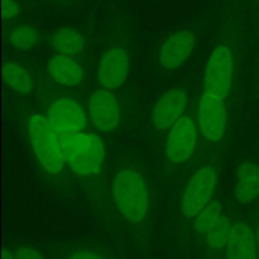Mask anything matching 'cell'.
<instances>
[{"label":"cell","mask_w":259,"mask_h":259,"mask_svg":"<svg viewBox=\"0 0 259 259\" xmlns=\"http://www.w3.org/2000/svg\"><path fill=\"white\" fill-rule=\"evenodd\" d=\"M187 105L186 94L180 89H172L159 98L152 111V120L159 131L174 126V124L184 116Z\"/></svg>","instance_id":"obj_7"},{"label":"cell","mask_w":259,"mask_h":259,"mask_svg":"<svg viewBox=\"0 0 259 259\" xmlns=\"http://www.w3.org/2000/svg\"><path fill=\"white\" fill-rule=\"evenodd\" d=\"M238 181L235 186V195L239 202L248 204L259 196V167L257 164L243 163L238 168Z\"/></svg>","instance_id":"obj_14"},{"label":"cell","mask_w":259,"mask_h":259,"mask_svg":"<svg viewBox=\"0 0 259 259\" xmlns=\"http://www.w3.org/2000/svg\"><path fill=\"white\" fill-rule=\"evenodd\" d=\"M227 259H258L257 239L245 223H234L227 244Z\"/></svg>","instance_id":"obj_11"},{"label":"cell","mask_w":259,"mask_h":259,"mask_svg":"<svg viewBox=\"0 0 259 259\" xmlns=\"http://www.w3.org/2000/svg\"><path fill=\"white\" fill-rule=\"evenodd\" d=\"M90 146L85 151L73 154L68 161L71 169L82 176H94L99 174L105 157V149L101 139L96 134H90Z\"/></svg>","instance_id":"obj_13"},{"label":"cell","mask_w":259,"mask_h":259,"mask_svg":"<svg viewBox=\"0 0 259 259\" xmlns=\"http://www.w3.org/2000/svg\"><path fill=\"white\" fill-rule=\"evenodd\" d=\"M255 239H257V245H258V250H259V224L257 228V234H255Z\"/></svg>","instance_id":"obj_26"},{"label":"cell","mask_w":259,"mask_h":259,"mask_svg":"<svg viewBox=\"0 0 259 259\" xmlns=\"http://www.w3.org/2000/svg\"><path fill=\"white\" fill-rule=\"evenodd\" d=\"M48 120L55 131L81 132L86 125L83 110L70 99L55 101L48 111Z\"/></svg>","instance_id":"obj_10"},{"label":"cell","mask_w":259,"mask_h":259,"mask_svg":"<svg viewBox=\"0 0 259 259\" xmlns=\"http://www.w3.org/2000/svg\"><path fill=\"white\" fill-rule=\"evenodd\" d=\"M91 120L100 132L114 131L119 123V106L115 96L108 90H98L90 99Z\"/></svg>","instance_id":"obj_9"},{"label":"cell","mask_w":259,"mask_h":259,"mask_svg":"<svg viewBox=\"0 0 259 259\" xmlns=\"http://www.w3.org/2000/svg\"><path fill=\"white\" fill-rule=\"evenodd\" d=\"M113 197L116 207L129 222L139 223L148 210V192L141 175L134 169H123L113 181Z\"/></svg>","instance_id":"obj_1"},{"label":"cell","mask_w":259,"mask_h":259,"mask_svg":"<svg viewBox=\"0 0 259 259\" xmlns=\"http://www.w3.org/2000/svg\"><path fill=\"white\" fill-rule=\"evenodd\" d=\"M19 13V7L14 0H3V17L5 19L15 17Z\"/></svg>","instance_id":"obj_23"},{"label":"cell","mask_w":259,"mask_h":259,"mask_svg":"<svg viewBox=\"0 0 259 259\" xmlns=\"http://www.w3.org/2000/svg\"><path fill=\"white\" fill-rule=\"evenodd\" d=\"M222 217V205L218 201H210L195 219V230L199 234H206Z\"/></svg>","instance_id":"obj_20"},{"label":"cell","mask_w":259,"mask_h":259,"mask_svg":"<svg viewBox=\"0 0 259 259\" xmlns=\"http://www.w3.org/2000/svg\"><path fill=\"white\" fill-rule=\"evenodd\" d=\"M48 71L57 82L66 86H75L81 82L83 72L80 66L67 56H56L48 63Z\"/></svg>","instance_id":"obj_15"},{"label":"cell","mask_w":259,"mask_h":259,"mask_svg":"<svg viewBox=\"0 0 259 259\" xmlns=\"http://www.w3.org/2000/svg\"><path fill=\"white\" fill-rule=\"evenodd\" d=\"M195 46L194 35L190 32H180L167 39L159 53L161 65L166 70H175L186 61Z\"/></svg>","instance_id":"obj_12"},{"label":"cell","mask_w":259,"mask_h":259,"mask_svg":"<svg viewBox=\"0 0 259 259\" xmlns=\"http://www.w3.org/2000/svg\"><path fill=\"white\" fill-rule=\"evenodd\" d=\"M17 259H45L38 250L29 247H22L15 252Z\"/></svg>","instance_id":"obj_22"},{"label":"cell","mask_w":259,"mask_h":259,"mask_svg":"<svg viewBox=\"0 0 259 259\" xmlns=\"http://www.w3.org/2000/svg\"><path fill=\"white\" fill-rule=\"evenodd\" d=\"M197 118L200 131L205 138L211 142L223 138L227 128V109L223 99L207 93L204 94L199 104Z\"/></svg>","instance_id":"obj_5"},{"label":"cell","mask_w":259,"mask_h":259,"mask_svg":"<svg viewBox=\"0 0 259 259\" xmlns=\"http://www.w3.org/2000/svg\"><path fill=\"white\" fill-rule=\"evenodd\" d=\"M197 132L194 120L182 116L172 126L166 146L167 158L172 163H184L191 157L196 144Z\"/></svg>","instance_id":"obj_6"},{"label":"cell","mask_w":259,"mask_h":259,"mask_svg":"<svg viewBox=\"0 0 259 259\" xmlns=\"http://www.w3.org/2000/svg\"><path fill=\"white\" fill-rule=\"evenodd\" d=\"M233 224L227 217H220L217 224L206 233V243L211 249H223L229 242Z\"/></svg>","instance_id":"obj_19"},{"label":"cell","mask_w":259,"mask_h":259,"mask_svg":"<svg viewBox=\"0 0 259 259\" xmlns=\"http://www.w3.org/2000/svg\"><path fill=\"white\" fill-rule=\"evenodd\" d=\"M37 40V33L30 27H20L13 30L10 34V42L19 50H28Z\"/></svg>","instance_id":"obj_21"},{"label":"cell","mask_w":259,"mask_h":259,"mask_svg":"<svg viewBox=\"0 0 259 259\" xmlns=\"http://www.w3.org/2000/svg\"><path fill=\"white\" fill-rule=\"evenodd\" d=\"M3 259H17V257H15V253H13L12 250L4 249L3 250Z\"/></svg>","instance_id":"obj_25"},{"label":"cell","mask_w":259,"mask_h":259,"mask_svg":"<svg viewBox=\"0 0 259 259\" xmlns=\"http://www.w3.org/2000/svg\"><path fill=\"white\" fill-rule=\"evenodd\" d=\"M234 61L230 50L225 46L211 53L205 72V90L210 95L225 99L230 91Z\"/></svg>","instance_id":"obj_4"},{"label":"cell","mask_w":259,"mask_h":259,"mask_svg":"<svg viewBox=\"0 0 259 259\" xmlns=\"http://www.w3.org/2000/svg\"><path fill=\"white\" fill-rule=\"evenodd\" d=\"M53 46L62 56H73L82 51L83 39L75 29L63 28L53 37Z\"/></svg>","instance_id":"obj_17"},{"label":"cell","mask_w":259,"mask_h":259,"mask_svg":"<svg viewBox=\"0 0 259 259\" xmlns=\"http://www.w3.org/2000/svg\"><path fill=\"white\" fill-rule=\"evenodd\" d=\"M29 138L40 166L50 174H58L62 169L63 158L57 136L48 118L42 115L30 118Z\"/></svg>","instance_id":"obj_2"},{"label":"cell","mask_w":259,"mask_h":259,"mask_svg":"<svg viewBox=\"0 0 259 259\" xmlns=\"http://www.w3.org/2000/svg\"><path fill=\"white\" fill-rule=\"evenodd\" d=\"M67 259H104L101 255L96 253L88 252V250H78V252L72 253Z\"/></svg>","instance_id":"obj_24"},{"label":"cell","mask_w":259,"mask_h":259,"mask_svg":"<svg viewBox=\"0 0 259 259\" xmlns=\"http://www.w3.org/2000/svg\"><path fill=\"white\" fill-rule=\"evenodd\" d=\"M218 175L212 167H202L192 176L182 196V212L187 218H196L211 201Z\"/></svg>","instance_id":"obj_3"},{"label":"cell","mask_w":259,"mask_h":259,"mask_svg":"<svg viewBox=\"0 0 259 259\" xmlns=\"http://www.w3.org/2000/svg\"><path fill=\"white\" fill-rule=\"evenodd\" d=\"M3 77L10 88L20 94H28L33 89L32 81L28 73L14 62L5 63L3 67Z\"/></svg>","instance_id":"obj_18"},{"label":"cell","mask_w":259,"mask_h":259,"mask_svg":"<svg viewBox=\"0 0 259 259\" xmlns=\"http://www.w3.org/2000/svg\"><path fill=\"white\" fill-rule=\"evenodd\" d=\"M129 71V57L125 51L114 47L109 50L99 65L98 78L105 89H118L125 81Z\"/></svg>","instance_id":"obj_8"},{"label":"cell","mask_w":259,"mask_h":259,"mask_svg":"<svg viewBox=\"0 0 259 259\" xmlns=\"http://www.w3.org/2000/svg\"><path fill=\"white\" fill-rule=\"evenodd\" d=\"M57 136L58 146L63 161L68 162L71 157L77 152H82L90 146V134L73 131H55Z\"/></svg>","instance_id":"obj_16"}]
</instances>
